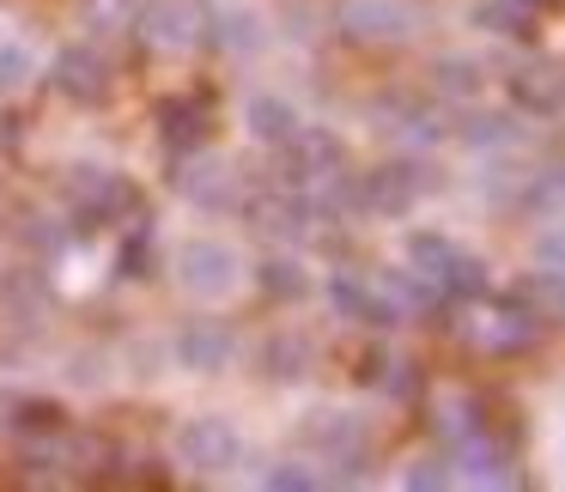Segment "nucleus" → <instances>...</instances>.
<instances>
[{"mask_svg":"<svg viewBox=\"0 0 565 492\" xmlns=\"http://www.w3.org/2000/svg\"><path fill=\"white\" fill-rule=\"evenodd\" d=\"M201 31H207V38L220 43V55H232V62H256L274 43V19H268L262 0H207V7H201Z\"/></svg>","mask_w":565,"mask_h":492,"instance_id":"20e7f679","label":"nucleus"},{"mask_svg":"<svg viewBox=\"0 0 565 492\" xmlns=\"http://www.w3.org/2000/svg\"><path fill=\"white\" fill-rule=\"evenodd\" d=\"M140 13V0H92L86 7V25L92 31H128Z\"/></svg>","mask_w":565,"mask_h":492,"instance_id":"f3484780","label":"nucleus"},{"mask_svg":"<svg viewBox=\"0 0 565 492\" xmlns=\"http://www.w3.org/2000/svg\"><path fill=\"white\" fill-rule=\"evenodd\" d=\"M177 195H183L195 213L220 220V213H232L237 201H244V177H237V164L225 159V152H201V159L183 164V177H177Z\"/></svg>","mask_w":565,"mask_h":492,"instance_id":"423d86ee","label":"nucleus"},{"mask_svg":"<svg viewBox=\"0 0 565 492\" xmlns=\"http://www.w3.org/2000/svg\"><path fill=\"white\" fill-rule=\"evenodd\" d=\"M395 480H402V486H450L456 474H444V462L426 456V462H407V474H395Z\"/></svg>","mask_w":565,"mask_h":492,"instance_id":"6ab92c4d","label":"nucleus"},{"mask_svg":"<svg viewBox=\"0 0 565 492\" xmlns=\"http://www.w3.org/2000/svg\"><path fill=\"white\" fill-rule=\"evenodd\" d=\"M298 443H305L310 462H347V456H359V443H365V419L341 402H322L298 419Z\"/></svg>","mask_w":565,"mask_h":492,"instance_id":"0eeeda50","label":"nucleus"},{"mask_svg":"<svg viewBox=\"0 0 565 492\" xmlns=\"http://www.w3.org/2000/svg\"><path fill=\"white\" fill-rule=\"evenodd\" d=\"M237 128H244V140H256V147L286 152L298 140V128H305V104L286 86H249L244 98H237Z\"/></svg>","mask_w":565,"mask_h":492,"instance_id":"39448f33","label":"nucleus"},{"mask_svg":"<svg viewBox=\"0 0 565 492\" xmlns=\"http://www.w3.org/2000/svg\"><path fill=\"white\" fill-rule=\"evenodd\" d=\"M431 74H438V86L456 92V98H462V92H480V62H468V55H438Z\"/></svg>","mask_w":565,"mask_h":492,"instance_id":"dca6fc26","label":"nucleus"},{"mask_svg":"<svg viewBox=\"0 0 565 492\" xmlns=\"http://www.w3.org/2000/svg\"><path fill=\"white\" fill-rule=\"evenodd\" d=\"M322 298H329L334 317H347V322H377V329H390V322L402 317L390 280H371V274H329V280H322Z\"/></svg>","mask_w":565,"mask_h":492,"instance_id":"1a4fd4ad","label":"nucleus"},{"mask_svg":"<svg viewBox=\"0 0 565 492\" xmlns=\"http://www.w3.org/2000/svg\"><path fill=\"white\" fill-rule=\"evenodd\" d=\"M164 359H171L177 377H195V383H220L237 371L244 359V341L232 334V322H213V310L201 322H183V329L164 334Z\"/></svg>","mask_w":565,"mask_h":492,"instance_id":"7ed1b4c3","label":"nucleus"},{"mask_svg":"<svg viewBox=\"0 0 565 492\" xmlns=\"http://www.w3.org/2000/svg\"><path fill=\"white\" fill-rule=\"evenodd\" d=\"M164 280L183 304L195 310H232L249 298L256 286V261L237 244L232 232H213V225H195V232H177L171 249H164Z\"/></svg>","mask_w":565,"mask_h":492,"instance_id":"f257e3e1","label":"nucleus"},{"mask_svg":"<svg viewBox=\"0 0 565 492\" xmlns=\"http://www.w3.org/2000/svg\"><path fill=\"white\" fill-rule=\"evenodd\" d=\"M135 31L152 55H189L201 43V0H147L135 13Z\"/></svg>","mask_w":565,"mask_h":492,"instance_id":"6e6552de","label":"nucleus"},{"mask_svg":"<svg viewBox=\"0 0 565 492\" xmlns=\"http://www.w3.org/2000/svg\"><path fill=\"white\" fill-rule=\"evenodd\" d=\"M341 31L353 43H407L419 31L414 0H341Z\"/></svg>","mask_w":565,"mask_h":492,"instance_id":"9d476101","label":"nucleus"},{"mask_svg":"<svg viewBox=\"0 0 565 492\" xmlns=\"http://www.w3.org/2000/svg\"><path fill=\"white\" fill-rule=\"evenodd\" d=\"M535 261H541V274H565V220L541 225V237H535Z\"/></svg>","mask_w":565,"mask_h":492,"instance_id":"a211bd4d","label":"nucleus"},{"mask_svg":"<svg viewBox=\"0 0 565 492\" xmlns=\"http://www.w3.org/2000/svg\"><path fill=\"white\" fill-rule=\"evenodd\" d=\"M50 79V50H43L31 31H0V104L31 98V92Z\"/></svg>","mask_w":565,"mask_h":492,"instance_id":"9b49d317","label":"nucleus"},{"mask_svg":"<svg viewBox=\"0 0 565 492\" xmlns=\"http://www.w3.org/2000/svg\"><path fill=\"white\" fill-rule=\"evenodd\" d=\"M256 480H262V486H280V492H310V486H322V468L292 456V462H274L268 474H256Z\"/></svg>","mask_w":565,"mask_h":492,"instance_id":"2eb2a0df","label":"nucleus"},{"mask_svg":"<svg viewBox=\"0 0 565 492\" xmlns=\"http://www.w3.org/2000/svg\"><path fill=\"white\" fill-rule=\"evenodd\" d=\"M365 207L383 213V220H402V213L414 207V177H407V171H377V177H365Z\"/></svg>","mask_w":565,"mask_h":492,"instance_id":"ddd939ff","label":"nucleus"},{"mask_svg":"<svg viewBox=\"0 0 565 492\" xmlns=\"http://www.w3.org/2000/svg\"><path fill=\"white\" fill-rule=\"evenodd\" d=\"M456 462H462V474H456V480H475V486H504V480H511V474H504V456L492 450L487 438H468Z\"/></svg>","mask_w":565,"mask_h":492,"instance_id":"4468645a","label":"nucleus"},{"mask_svg":"<svg viewBox=\"0 0 565 492\" xmlns=\"http://www.w3.org/2000/svg\"><path fill=\"white\" fill-rule=\"evenodd\" d=\"M171 462L195 480H232L249 462V431L220 407H195L171 426Z\"/></svg>","mask_w":565,"mask_h":492,"instance_id":"f03ea898","label":"nucleus"},{"mask_svg":"<svg viewBox=\"0 0 565 492\" xmlns=\"http://www.w3.org/2000/svg\"><path fill=\"white\" fill-rule=\"evenodd\" d=\"M50 67H55V79H62L74 98H98V92H104V55H98V43H74V50H62Z\"/></svg>","mask_w":565,"mask_h":492,"instance_id":"f8f14e48","label":"nucleus"},{"mask_svg":"<svg viewBox=\"0 0 565 492\" xmlns=\"http://www.w3.org/2000/svg\"><path fill=\"white\" fill-rule=\"evenodd\" d=\"M553 280V298H559V310H565V274H547Z\"/></svg>","mask_w":565,"mask_h":492,"instance_id":"aec40b11","label":"nucleus"}]
</instances>
